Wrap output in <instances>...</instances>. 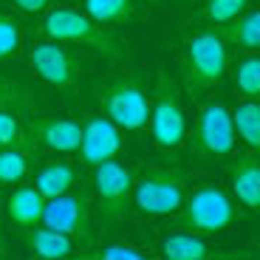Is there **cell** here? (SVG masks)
Wrapping results in <instances>:
<instances>
[{
    "label": "cell",
    "instance_id": "6da1fadb",
    "mask_svg": "<svg viewBox=\"0 0 260 260\" xmlns=\"http://www.w3.org/2000/svg\"><path fill=\"white\" fill-rule=\"evenodd\" d=\"M43 34L57 43H74V46H85L91 51L108 57L111 62H122L127 59V48L113 37L111 31H105V26L93 23L91 17L74 12V9H54L48 17L43 20Z\"/></svg>",
    "mask_w": 260,
    "mask_h": 260
},
{
    "label": "cell",
    "instance_id": "7a4b0ae2",
    "mask_svg": "<svg viewBox=\"0 0 260 260\" xmlns=\"http://www.w3.org/2000/svg\"><path fill=\"white\" fill-rule=\"evenodd\" d=\"M229 68L226 57V43L221 34L204 31L187 40L184 46V59H181V74H184V88L187 93L198 96V93L209 91L215 85H221Z\"/></svg>",
    "mask_w": 260,
    "mask_h": 260
},
{
    "label": "cell",
    "instance_id": "3957f363",
    "mask_svg": "<svg viewBox=\"0 0 260 260\" xmlns=\"http://www.w3.org/2000/svg\"><path fill=\"white\" fill-rule=\"evenodd\" d=\"M130 195L142 215H176L187 198V178L176 167H147Z\"/></svg>",
    "mask_w": 260,
    "mask_h": 260
},
{
    "label": "cell",
    "instance_id": "277c9868",
    "mask_svg": "<svg viewBox=\"0 0 260 260\" xmlns=\"http://www.w3.org/2000/svg\"><path fill=\"white\" fill-rule=\"evenodd\" d=\"M96 102L116 127L142 130L150 116V99L139 77H116L96 88Z\"/></svg>",
    "mask_w": 260,
    "mask_h": 260
},
{
    "label": "cell",
    "instance_id": "5b68a950",
    "mask_svg": "<svg viewBox=\"0 0 260 260\" xmlns=\"http://www.w3.org/2000/svg\"><path fill=\"white\" fill-rule=\"evenodd\" d=\"M235 221V207L221 187H201L187 195L178 209V229L192 235H215L223 232Z\"/></svg>",
    "mask_w": 260,
    "mask_h": 260
},
{
    "label": "cell",
    "instance_id": "8992f818",
    "mask_svg": "<svg viewBox=\"0 0 260 260\" xmlns=\"http://www.w3.org/2000/svg\"><path fill=\"white\" fill-rule=\"evenodd\" d=\"M150 127H153V139L158 147L176 150L187 139V122H184V108L178 99L176 82L167 74H158L156 82V96L150 102Z\"/></svg>",
    "mask_w": 260,
    "mask_h": 260
},
{
    "label": "cell",
    "instance_id": "52a82bcc",
    "mask_svg": "<svg viewBox=\"0 0 260 260\" xmlns=\"http://www.w3.org/2000/svg\"><path fill=\"white\" fill-rule=\"evenodd\" d=\"M93 184H96V209L102 218V226L122 221L127 215V201L133 192V170L108 158V161L93 167Z\"/></svg>",
    "mask_w": 260,
    "mask_h": 260
},
{
    "label": "cell",
    "instance_id": "ba28073f",
    "mask_svg": "<svg viewBox=\"0 0 260 260\" xmlns=\"http://www.w3.org/2000/svg\"><path fill=\"white\" fill-rule=\"evenodd\" d=\"M43 223L57 232L68 235L74 243H88L93 241V229H91V198L88 192H62L57 198H48L46 209H43Z\"/></svg>",
    "mask_w": 260,
    "mask_h": 260
},
{
    "label": "cell",
    "instance_id": "9c48e42d",
    "mask_svg": "<svg viewBox=\"0 0 260 260\" xmlns=\"http://www.w3.org/2000/svg\"><path fill=\"white\" fill-rule=\"evenodd\" d=\"M192 147L198 156L204 158H218L232 153L235 147V127H232V113L223 108L221 102L207 105L198 113L192 133Z\"/></svg>",
    "mask_w": 260,
    "mask_h": 260
},
{
    "label": "cell",
    "instance_id": "30bf717a",
    "mask_svg": "<svg viewBox=\"0 0 260 260\" xmlns=\"http://www.w3.org/2000/svg\"><path fill=\"white\" fill-rule=\"evenodd\" d=\"M79 127H82V139L77 153L85 167H96L122 150V133L108 116H88Z\"/></svg>",
    "mask_w": 260,
    "mask_h": 260
},
{
    "label": "cell",
    "instance_id": "8fae6325",
    "mask_svg": "<svg viewBox=\"0 0 260 260\" xmlns=\"http://www.w3.org/2000/svg\"><path fill=\"white\" fill-rule=\"evenodd\" d=\"M31 68L40 74V79H46L54 88H74L79 79V62L68 48L54 43H40L31 48Z\"/></svg>",
    "mask_w": 260,
    "mask_h": 260
},
{
    "label": "cell",
    "instance_id": "7c38bea8",
    "mask_svg": "<svg viewBox=\"0 0 260 260\" xmlns=\"http://www.w3.org/2000/svg\"><path fill=\"white\" fill-rule=\"evenodd\" d=\"M28 136L34 144H43L57 153H77L79 139H82V127L74 119H57V116H37L31 122Z\"/></svg>",
    "mask_w": 260,
    "mask_h": 260
},
{
    "label": "cell",
    "instance_id": "4fadbf2b",
    "mask_svg": "<svg viewBox=\"0 0 260 260\" xmlns=\"http://www.w3.org/2000/svg\"><path fill=\"white\" fill-rule=\"evenodd\" d=\"M229 181H232V192L238 195V201L246 209L260 207V170L254 153L238 156L229 164Z\"/></svg>",
    "mask_w": 260,
    "mask_h": 260
},
{
    "label": "cell",
    "instance_id": "5bb4252c",
    "mask_svg": "<svg viewBox=\"0 0 260 260\" xmlns=\"http://www.w3.org/2000/svg\"><path fill=\"white\" fill-rule=\"evenodd\" d=\"M9 221L20 229H31L43 221V209H46V198L37 192V187H20L3 201Z\"/></svg>",
    "mask_w": 260,
    "mask_h": 260
},
{
    "label": "cell",
    "instance_id": "9a60e30c",
    "mask_svg": "<svg viewBox=\"0 0 260 260\" xmlns=\"http://www.w3.org/2000/svg\"><path fill=\"white\" fill-rule=\"evenodd\" d=\"M26 243L28 249H31L34 257H46V260H59V257H71L74 254V246L77 243L68 238V235L57 232V229L46 226V229H26Z\"/></svg>",
    "mask_w": 260,
    "mask_h": 260
},
{
    "label": "cell",
    "instance_id": "2e32d148",
    "mask_svg": "<svg viewBox=\"0 0 260 260\" xmlns=\"http://www.w3.org/2000/svg\"><path fill=\"white\" fill-rule=\"evenodd\" d=\"M79 181V173L71 167V164H62V161H54V164H46V167L37 173L34 178V187L43 198H57V195L74 189Z\"/></svg>",
    "mask_w": 260,
    "mask_h": 260
},
{
    "label": "cell",
    "instance_id": "e0dca14e",
    "mask_svg": "<svg viewBox=\"0 0 260 260\" xmlns=\"http://www.w3.org/2000/svg\"><path fill=\"white\" fill-rule=\"evenodd\" d=\"M85 12L99 26H127L136 17L133 0H85Z\"/></svg>",
    "mask_w": 260,
    "mask_h": 260
},
{
    "label": "cell",
    "instance_id": "ac0fdd59",
    "mask_svg": "<svg viewBox=\"0 0 260 260\" xmlns=\"http://www.w3.org/2000/svg\"><path fill=\"white\" fill-rule=\"evenodd\" d=\"M161 254L167 260H209V257H221V254L212 252L204 241H198L192 232H178V235L164 238Z\"/></svg>",
    "mask_w": 260,
    "mask_h": 260
},
{
    "label": "cell",
    "instance_id": "d6986e66",
    "mask_svg": "<svg viewBox=\"0 0 260 260\" xmlns=\"http://www.w3.org/2000/svg\"><path fill=\"white\" fill-rule=\"evenodd\" d=\"M221 37L226 43L238 48H246V51H254L260 46V14L257 12H249V14H238L235 20L223 23V31Z\"/></svg>",
    "mask_w": 260,
    "mask_h": 260
},
{
    "label": "cell",
    "instance_id": "ffe728a7",
    "mask_svg": "<svg viewBox=\"0 0 260 260\" xmlns=\"http://www.w3.org/2000/svg\"><path fill=\"white\" fill-rule=\"evenodd\" d=\"M34 150V139L26 144H12V147H0V187L17 184L28 173V156Z\"/></svg>",
    "mask_w": 260,
    "mask_h": 260
},
{
    "label": "cell",
    "instance_id": "44dd1931",
    "mask_svg": "<svg viewBox=\"0 0 260 260\" xmlns=\"http://www.w3.org/2000/svg\"><path fill=\"white\" fill-rule=\"evenodd\" d=\"M232 127L238 130V136L249 144L252 150L260 147V105L254 102H243L232 111Z\"/></svg>",
    "mask_w": 260,
    "mask_h": 260
},
{
    "label": "cell",
    "instance_id": "7402d4cb",
    "mask_svg": "<svg viewBox=\"0 0 260 260\" xmlns=\"http://www.w3.org/2000/svg\"><path fill=\"white\" fill-rule=\"evenodd\" d=\"M23 48V26L12 14L0 12V59L17 57Z\"/></svg>",
    "mask_w": 260,
    "mask_h": 260
},
{
    "label": "cell",
    "instance_id": "603a6c76",
    "mask_svg": "<svg viewBox=\"0 0 260 260\" xmlns=\"http://www.w3.org/2000/svg\"><path fill=\"white\" fill-rule=\"evenodd\" d=\"M235 85L238 91L246 93L249 99H254L260 93V59L254 54L243 57L241 62L235 65Z\"/></svg>",
    "mask_w": 260,
    "mask_h": 260
},
{
    "label": "cell",
    "instance_id": "cb8c5ba5",
    "mask_svg": "<svg viewBox=\"0 0 260 260\" xmlns=\"http://www.w3.org/2000/svg\"><path fill=\"white\" fill-rule=\"evenodd\" d=\"M0 108H14V111H28L31 108V91L17 79H9L0 74Z\"/></svg>",
    "mask_w": 260,
    "mask_h": 260
},
{
    "label": "cell",
    "instance_id": "d4e9b609",
    "mask_svg": "<svg viewBox=\"0 0 260 260\" xmlns=\"http://www.w3.org/2000/svg\"><path fill=\"white\" fill-rule=\"evenodd\" d=\"M20 111L14 108H0V147H12V144H26L31 142V136L23 133L20 124Z\"/></svg>",
    "mask_w": 260,
    "mask_h": 260
},
{
    "label": "cell",
    "instance_id": "484cf974",
    "mask_svg": "<svg viewBox=\"0 0 260 260\" xmlns=\"http://www.w3.org/2000/svg\"><path fill=\"white\" fill-rule=\"evenodd\" d=\"M246 3L249 0H207L204 3V17L215 26H223V23H229L238 14L246 12Z\"/></svg>",
    "mask_w": 260,
    "mask_h": 260
},
{
    "label": "cell",
    "instance_id": "4316f807",
    "mask_svg": "<svg viewBox=\"0 0 260 260\" xmlns=\"http://www.w3.org/2000/svg\"><path fill=\"white\" fill-rule=\"evenodd\" d=\"M85 257H91V260H139V257H144V254L133 246L113 243V246H102L99 252H88Z\"/></svg>",
    "mask_w": 260,
    "mask_h": 260
},
{
    "label": "cell",
    "instance_id": "83f0119b",
    "mask_svg": "<svg viewBox=\"0 0 260 260\" xmlns=\"http://www.w3.org/2000/svg\"><path fill=\"white\" fill-rule=\"evenodd\" d=\"M14 6H20L23 9V12H43V9H48V3H51V0H12Z\"/></svg>",
    "mask_w": 260,
    "mask_h": 260
},
{
    "label": "cell",
    "instance_id": "f1b7e54d",
    "mask_svg": "<svg viewBox=\"0 0 260 260\" xmlns=\"http://www.w3.org/2000/svg\"><path fill=\"white\" fill-rule=\"evenodd\" d=\"M0 223H3V198H0ZM0 257H6V243H3V229H0Z\"/></svg>",
    "mask_w": 260,
    "mask_h": 260
},
{
    "label": "cell",
    "instance_id": "f546056e",
    "mask_svg": "<svg viewBox=\"0 0 260 260\" xmlns=\"http://www.w3.org/2000/svg\"><path fill=\"white\" fill-rule=\"evenodd\" d=\"M150 3H156V0H150Z\"/></svg>",
    "mask_w": 260,
    "mask_h": 260
}]
</instances>
